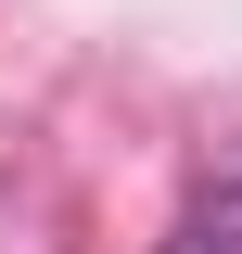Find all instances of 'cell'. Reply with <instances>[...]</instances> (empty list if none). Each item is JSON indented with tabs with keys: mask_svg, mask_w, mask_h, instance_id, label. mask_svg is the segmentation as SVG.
I'll use <instances>...</instances> for the list:
<instances>
[{
	"mask_svg": "<svg viewBox=\"0 0 242 254\" xmlns=\"http://www.w3.org/2000/svg\"><path fill=\"white\" fill-rule=\"evenodd\" d=\"M191 229H204V254H242V153L204 178V203H191Z\"/></svg>",
	"mask_w": 242,
	"mask_h": 254,
	"instance_id": "6da1fadb",
	"label": "cell"
}]
</instances>
